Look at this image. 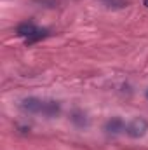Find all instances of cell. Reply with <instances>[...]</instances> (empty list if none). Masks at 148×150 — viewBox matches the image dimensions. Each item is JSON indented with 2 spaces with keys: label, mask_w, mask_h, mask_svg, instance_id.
Returning <instances> with one entry per match:
<instances>
[{
  "label": "cell",
  "mask_w": 148,
  "mask_h": 150,
  "mask_svg": "<svg viewBox=\"0 0 148 150\" xmlns=\"http://www.w3.org/2000/svg\"><path fill=\"white\" fill-rule=\"evenodd\" d=\"M18 35L26 38V44H33V42H37V40L45 37L47 35V30H40L32 21H26V23H21L18 26Z\"/></svg>",
  "instance_id": "1"
},
{
  "label": "cell",
  "mask_w": 148,
  "mask_h": 150,
  "mask_svg": "<svg viewBox=\"0 0 148 150\" xmlns=\"http://www.w3.org/2000/svg\"><path fill=\"white\" fill-rule=\"evenodd\" d=\"M125 131L131 138H143L148 133V120L145 117H136L127 124Z\"/></svg>",
  "instance_id": "2"
},
{
  "label": "cell",
  "mask_w": 148,
  "mask_h": 150,
  "mask_svg": "<svg viewBox=\"0 0 148 150\" xmlns=\"http://www.w3.org/2000/svg\"><path fill=\"white\" fill-rule=\"evenodd\" d=\"M44 107H45V100H40V98H35V96H30V98L21 100V108L25 112L44 113Z\"/></svg>",
  "instance_id": "3"
},
{
  "label": "cell",
  "mask_w": 148,
  "mask_h": 150,
  "mask_svg": "<svg viewBox=\"0 0 148 150\" xmlns=\"http://www.w3.org/2000/svg\"><path fill=\"white\" fill-rule=\"evenodd\" d=\"M125 127H127V126H125V122H124L120 117H111L110 120L105 124V131L110 133V134H118V133H122Z\"/></svg>",
  "instance_id": "4"
},
{
  "label": "cell",
  "mask_w": 148,
  "mask_h": 150,
  "mask_svg": "<svg viewBox=\"0 0 148 150\" xmlns=\"http://www.w3.org/2000/svg\"><path fill=\"white\" fill-rule=\"evenodd\" d=\"M70 119H72V122H73L77 127H87L89 126V119H87V115L82 112V110H75Z\"/></svg>",
  "instance_id": "5"
},
{
  "label": "cell",
  "mask_w": 148,
  "mask_h": 150,
  "mask_svg": "<svg viewBox=\"0 0 148 150\" xmlns=\"http://www.w3.org/2000/svg\"><path fill=\"white\" fill-rule=\"evenodd\" d=\"M59 112H61V105H59L58 101H45L44 115H47V117H56Z\"/></svg>",
  "instance_id": "6"
},
{
  "label": "cell",
  "mask_w": 148,
  "mask_h": 150,
  "mask_svg": "<svg viewBox=\"0 0 148 150\" xmlns=\"http://www.w3.org/2000/svg\"><path fill=\"white\" fill-rule=\"evenodd\" d=\"M99 2H103L110 9H124L129 5V0H99Z\"/></svg>",
  "instance_id": "7"
},
{
  "label": "cell",
  "mask_w": 148,
  "mask_h": 150,
  "mask_svg": "<svg viewBox=\"0 0 148 150\" xmlns=\"http://www.w3.org/2000/svg\"><path fill=\"white\" fill-rule=\"evenodd\" d=\"M143 4H145V7H148V0H143Z\"/></svg>",
  "instance_id": "8"
},
{
  "label": "cell",
  "mask_w": 148,
  "mask_h": 150,
  "mask_svg": "<svg viewBox=\"0 0 148 150\" xmlns=\"http://www.w3.org/2000/svg\"><path fill=\"white\" fill-rule=\"evenodd\" d=\"M147 98H148V91H147Z\"/></svg>",
  "instance_id": "9"
}]
</instances>
